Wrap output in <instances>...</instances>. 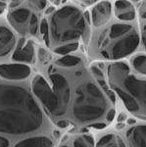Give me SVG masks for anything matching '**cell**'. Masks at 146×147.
<instances>
[{
	"instance_id": "6da1fadb",
	"label": "cell",
	"mask_w": 146,
	"mask_h": 147,
	"mask_svg": "<svg viewBox=\"0 0 146 147\" xmlns=\"http://www.w3.org/2000/svg\"><path fill=\"white\" fill-rule=\"evenodd\" d=\"M42 125V111L27 88L0 84V132L28 134L39 129Z\"/></svg>"
},
{
	"instance_id": "7a4b0ae2",
	"label": "cell",
	"mask_w": 146,
	"mask_h": 147,
	"mask_svg": "<svg viewBox=\"0 0 146 147\" xmlns=\"http://www.w3.org/2000/svg\"><path fill=\"white\" fill-rule=\"evenodd\" d=\"M108 82L133 116L146 120V80L131 73L126 62L112 63L107 68Z\"/></svg>"
},
{
	"instance_id": "3957f363",
	"label": "cell",
	"mask_w": 146,
	"mask_h": 147,
	"mask_svg": "<svg viewBox=\"0 0 146 147\" xmlns=\"http://www.w3.org/2000/svg\"><path fill=\"white\" fill-rule=\"evenodd\" d=\"M108 108L107 95L92 79L81 82L75 89L72 113L79 124H95L106 117Z\"/></svg>"
},
{
	"instance_id": "277c9868",
	"label": "cell",
	"mask_w": 146,
	"mask_h": 147,
	"mask_svg": "<svg viewBox=\"0 0 146 147\" xmlns=\"http://www.w3.org/2000/svg\"><path fill=\"white\" fill-rule=\"evenodd\" d=\"M52 86L42 76L32 80V92L38 98L46 111L54 117H63L67 114L71 102V86L67 78L56 71L49 73Z\"/></svg>"
},
{
	"instance_id": "5b68a950",
	"label": "cell",
	"mask_w": 146,
	"mask_h": 147,
	"mask_svg": "<svg viewBox=\"0 0 146 147\" xmlns=\"http://www.w3.org/2000/svg\"><path fill=\"white\" fill-rule=\"evenodd\" d=\"M49 34L50 43L54 46L77 42L87 34L84 14L75 6L62 7L50 16Z\"/></svg>"
},
{
	"instance_id": "8992f818",
	"label": "cell",
	"mask_w": 146,
	"mask_h": 147,
	"mask_svg": "<svg viewBox=\"0 0 146 147\" xmlns=\"http://www.w3.org/2000/svg\"><path fill=\"white\" fill-rule=\"evenodd\" d=\"M139 41V35L131 25L114 24L100 35L97 48L103 58L119 60L135 52Z\"/></svg>"
},
{
	"instance_id": "52a82bcc",
	"label": "cell",
	"mask_w": 146,
	"mask_h": 147,
	"mask_svg": "<svg viewBox=\"0 0 146 147\" xmlns=\"http://www.w3.org/2000/svg\"><path fill=\"white\" fill-rule=\"evenodd\" d=\"M32 15L34 13L29 9L18 8L11 11L7 18L10 25L16 30V32H18L20 34H30Z\"/></svg>"
},
{
	"instance_id": "ba28073f",
	"label": "cell",
	"mask_w": 146,
	"mask_h": 147,
	"mask_svg": "<svg viewBox=\"0 0 146 147\" xmlns=\"http://www.w3.org/2000/svg\"><path fill=\"white\" fill-rule=\"evenodd\" d=\"M30 75V68L24 63L0 65V77L5 80H21L27 79Z\"/></svg>"
},
{
	"instance_id": "9c48e42d",
	"label": "cell",
	"mask_w": 146,
	"mask_h": 147,
	"mask_svg": "<svg viewBox=\"0 0 146 147\" xmlns=\"http://www.w3.org/2000/svg\"><path fill=\"white\" fill-rule=\"evenodd\" d=\"M34 57V46L32 40H27L24 37L21 38L12 55V60L19 63L30 64L32 62Z\"/></svg>"
},
{
	"instance_id": "30bf717a",
	"label": "cell",
	"mask_w": 146,
	"mask_h": 147,
	"mask_svg": "<svg viewBox=\"0 0 146 147\" xmlns=\"http://www.w3.org/2000/svg\"><path fill=\"white\" fill-rule=\"evenodd\" d=\"M112 5L108 0H103L96 4L91 10V18L94 27H102L106 25L111 18Z\"/></svg>"
},
{
	"instance_id": "8fae6325",
	"label": "cell",
	"mask_w": 146,
	"mask_h": 147,
	"mask_svg": "<svg viewBox=\"0 0 146 147\" xmlns=\"http://www.w3.org/2000/svg\"><path fill=\"white\" fill-rule=\"evenodd\" d=\"M16 46L15 34L8 28L0 27V57L7 56Z\"/></svg>"
},
{
	"instance_id": "7c38bea8",
	"label": "cell",
	"mask_w": 146,
	"mask_h": 147,
	"mask_svg": "<svg viewBox=\"0 0 146 147\" xmlns=\"http://www.w3.org/2000/svg\"><path fill=\"white\" fill-rule=\"evenodd\" d=\"M128 139L131 147H146V125L133 127L126 131Z\"/></svg>"
},
{
	"instance_id": "4fadbf2b",
	"label": "cell",
	"mask_w": 146,
	"mask_h": 147,
	"mask_svg": "<svg viewBox=\"0 0 146 147\" xmlns=\"http://www.w3.org/2000/svg\"><path fill=\"white\" fill-rule=\"evenodd\" d=\"M115 14L121 21H133L135 18V10L131 2L128 0H117L115 3Z\"/></svg>"
},
{
	"instance_id": "5bb4252c",
	"label": "cell",
	"mask_w": 146,
	"mask_h": 147,
	"mask_svg": "<svg viewBox=\"0 0 146 147\" xmlns=\"http://www.w3.org/2000/svg\"><path fill=\"white\" fill-rule=\"evenodd\" d=\"M15 147H53V142L47 136H34L19 141Z\"/></svg>"
},
{
	"instance_id": "9a60e30c",
	"label": "cell",
	"mask_w": 146,
	"mask_h": 147,
	"mask_svg": "<svg viewBox=\"0 0 146 147\" xmlns=\"http://www.w3.org/2000/svg\"><path fill=\"white\" fill-rule=\"evenodd\" d=\"M91 72H92L94 79L99 84L101 88L104 90L106 95L108 96V98L111 100L112 103H115V102H116L115 93H114V91H113L112 89H110V87L108 86L107 82H106V80H105V77H104V75H103V73L101 72V70H99V69L97 67H95V66H92V67H91Z\"/></svg>"
},
{
	"instance_id": "2e32d148",
	"label": "cell",
	"mask_w": 146,
	"mask_h": 147,
	"mask_svg": "<svg viewBox=\"0 0 146 147\" xmlns=\"http://www.w3.org/2000/svg\"><path fill=\"white\" fill-rule=\"evenodd\" d=\"M81 62V58L77 56L74 55H65L61 59L57 60L56 65L60 66V67H65V68H71V67H76Z\"/></svg>"
},
{
	"instance_id": "e0dca14e",
	"label": "cell",
	"mask_w": 146,
	"mask_h": 147,
	"mask_svg": "<svg viewBox=\"0 0 146 147\" xmlns=\"http://www.w3.org/2000/svg\"><path fill=\"white\" fill-rule=\"evenodd\" d=\"M131 64L136 72L146 75V55L139 54L135 56L131 60Z\"/></svg>"
},
{
	"instance_id": "ac0fdd59",
	"label": "cell",
	"mask_w": 146,
	"mask_h": 147,
	"mask_svg": "<svg viewBox=\"0 0 146 147\" xmlns=\"http://www.w3.org/2000/svg\"><path fill=\"white\" fill-rule=\"evenodd\" d=\"M96 147H120L118 136L114 134L104 136L96 144Z\"/></svg>"
},
{
	"instance_id": "d6986e66",
	"label": "cell",
	"mask_w": 146,
	"mask_h": 147,
	"mask_svg": "<svg viewBox=\"0 0 146 147\" xmlns=\"http://www.w3.org/2000/svg\"><path fill=\"white\" fill-rule=\"evenodd\" d=\"M74 147H94V139L91 136L83 134L74 140Z\"/></svg>"
},
{
	"instance_id": "ffe728a7",
	"label": "cell",
	"mask_w": 146,
	"mask_h": 147,
	"mask_svg": "<svg viewBox=\"0 0 146 147\" xmlns=\"http://www.w3.org/2000/svg\"><path fill=\"white\" fill-rule=\"evenodd\" d=\"M79 48V43L77 42H72V43H67L64 45H61L54 48V52L59 54V55H68L73 51H76Z\"/></svg>"
},
{
	"instance_id": "44dd1931",
	"label": "cell",
	"mask_w": 146,
	"mask_h": 147,
	"mask_svg": "<svg viewBox=\"0 0 146 147\" xmlns=\"http://www.w3.org/2000/svg\"><path fill=\"white\" fill-rule=\"evenodd\" d=\"M40 32L43 36L44 42L47 46H50V34H49V25L46 19H42L40 22Z\"/></svg>"
},
{
	"instance_id": "7402d4cb",
	"label": "cell",
	"mask_w": 146,
	"mask_h": 147,
	"mask_svg": "<svg viewBox=\"0 0 146 147\" xmlns=\"http://www.w3.org/2000/svg\"><path fill=\"white\" fill-rule=\"evenodd\" d=\"M28 4L35 10H43L47 5V0H28Z\"/></svg>"
},
{
	"instance_id": "603a6c76",
	"label": "cell",
	"mask_w": 146,
	"mask_h": 147,
	"mask_svg": "<svg viewBox=\"0 0 146 147\" xmlns=\"http://www.w3.org/2000/svg\"><path fill=\"white\" fill-rule=\"evenodd\" d=\"M37 30H38V18L35 14H34L32 17V22H30V34L35 35L37 34Z\"/></svg>"
},
{
	"instance_id": "cb8c5ba5",
	"label": "cell",
	"mask_w": 146,
	"mask_h": 147,
	"mask_svg": "<svg viewBox=\"0 0 146 147\" xmlns=\"http://www.w3.org/2000/svg\"><path fill=\"white\" fill-rule=\"evenodd\" d=\"M115 114H116V110H115V109H110L107 112V114H106L105 119L107 120L108 122H112L115 118Z\"/></svg>"
},
{
	"instance_id": "d4e9b609",
	"label": "cell",
	"mask_w": 146,
	"mask_h": 147,
	"mask_svg": "<svg viewBox=\"0 0 146 147\" xmlns=\"http://www.w3.org/2000/svg\"><path fill=\"white\" fill-rule=\"evenodd\" d=\"M139 15L142 19H146V0L142 2L139 8Z\"/></svg>"
},
{
	"instance_id": "484cf974",
	"label": "cell",
	"mask_w": 146,
	"mask_h": 147,
	"mask_svg": "<svg viewBox=\"0 0 146 147\" xmlns=\"http://www.w3.org/2000/svg\"><path fill=\"white\" fill-rule=\"evenodd\" d=\"M90 127L96 129H103L104 127H107V125H106L105 123H95V124L90 125Z\"/></svg>"
},
{
	"instance_id": "4316f807",
	"label": "cell",
	"mask_w": 146,
	"mask_h": 147,
	"mask_svg": "<svg viewBox=\"0 0 146 147\" xmlns=\"http://www.w3.org/2000/svg\"><path fill=\"white\" fill-rule=\"evenodd\" d=\"M23 1H24V0H11L10 5H9V7H10L11 9L17 8L18 6L21 5V3H22Z\"/></svg>"
},
{
	"instance_id": "83f0119b",
	"label": "cell",
	"mask_w": 146,
	"mask_h": 147,
	"mask_svg": "<svg viewBox=\"0 0 146 147\" xmlns=\"http://www.w3.org/2000/svg\"><path fill=\"white\" fill-rule=\"evenodd\" d=\"M141 38H142L143 45H144L146 49V24L142 27V30H141Z\"/></svg>"
},
{
	"instance_id": "f1b7e54d",
	"label": "cell",
	"mask_w": 146,
	"mask_h": 147,
	"mask_svg": "<svg viewBox=\"0 0 146 147\" xmlns=\"http://www.w3.org/2000/svg\"><path fill=\"white\" fill-rule=\"evenodd\" d=\"M10 142L7 138L3 136H0V147H9Z\"/></svg>"
},
{
	"instance_id": "f546056e",
	"label": "cell",
	"mask_w": 146,
	"mask_h": 147,
	"mask_svg": "<svg viewBox=\"0 0 146 147\" xmlns=\"http://www.w3.org/2000/svg\"><path fill=\"white\" fill-rule=\"evenodd\" d=\"M57 125L62 127V129H65V127H67L68 125H69V122L66 120H60L59 122H57Z\"/></svg>"
},
{
	"instance_id": "4dcf8cb0",
	"label": "cell",
	"mask_w": 146,
	"mask_h": 147,
	"mask_svg": "<svg viewBox=\"0 0 146 147\" xmlns=\"http://www.w3.org/2000/svg\"><path fill=\"white\" fill-rule=\"evenodd\" d=\"M6 9V2L5 1H0V15L4 12Z\"/></svg>"
},
{
	"instance_id": "1f68e13d",
	"label": "cell",
	"mask_w": 146,
	"mask_h": 147,
	"mask_svg": "<svg viewBox=\"0 0 146 147\" xmlns=\"http://www.w3.org/2000/svg\"><path fill=\"white\" fill-rule=\"evenodd\" d=\"M126 119V114H123V113H121L119 115V117H118V122L119 123H123L124 120Z\"/></svg>"
},
{
	"instance_id": "d6a6232c",
	"label": "cell",
	"mask_w": 146,
	"mask_h": 147,
	"mask_svg": "<svg viewBox=\"0 0 146 147\" xmlns=\"http://www.w3.org/2000/svg\"><path fill=\"white\" fill-rule=\"evenodd\" d=\"M53 10H54L53 7H50V8H48V10L46 11V13H47V14H49V13H51V12H53Z\"/></svg>"
},
{
	"instance_id": "836d02e7",
	"label": "cell",
	"mask_w": 146,
	"mask_h": 147,
	"mask_svg": "<svg viewBox=\"0 0 146 147\" xmlns=\"http://www.w3.org/2000/svg\"><path fill=\"white\" fill-rule=\"evenodd\" d=\"M97 0H85V2L86 3H88V4H90V3H94V2H96Z\"/></svg>"
},
{
	"instance_id": "e575fe53",
	"label": "cell",
	"mask_w": 146,
	"mask_h": 147,
	"mask_svg": "<svg viewBox=\"0 0 146 147\" xmlns=\"http://www.w3.org/2000/svg\"><path fill=\"white\" fill-rule=\"evenodd\" d=\"M135 120H131V119H129V120H128V124H129V125H131V124H133V123H135Z\"/></svg>"
},
{
	"instance_id": "d590c367",
	"label": "cell",
	"mask_w": 146,
	"mask_h": 147,
	"mask_svg": "<svg viewBox=\"0 0 146 147\" xmlns=\"http://www.w3.org/2000/svg\"><path fill=\"white\" fill-rule=\"evenodd\" d=\"M123 127H124V125H123V124H122V125H117V129H123Z\"/></svg>"
},
{
	"instance_id": "8d00e7d4",
	"label": "cell",
	"mask_w": 146,
	"mask_h": 147,
	"mask_svg": "<svg viewBox=\"0 0 146 147\" xmlns=\"http://www.w3.org/2000/svg\"><path fill=\"white\" fill-rule=\"evenodd\" d=\"M131 1H133V2H138L139 0H131Z\"/></svg>"
},
{
	"instance_id": "74e56055",
	"label": "cell",
	"mask_w": 146,
	"mask_h": 147,
	"mask_svg": "<svg viewBox=\"0 0 146 147\" xmlns=\"http://www.w3.org/2000/svg\"><path fill=\"white\" fill-rule=\"evenodd\" d=\"M61 147H69V146H67V145H63V146H61Z\"/></svg>"
},
{
	"instance_id": "f35d334b",
	"label": "cell",
	"mask_w": 146,
	"mask_h": 147,
	"mask_svg": "<svg viewBox=\"0 0 146 147\" xmlns=\"http://www.w3.org/2000/svg\"><path fill=\"white\" fill-rule=\"evenodd\" d=\"M0 1H6V0H0Z\"/></svg>"
}]
</instances>
